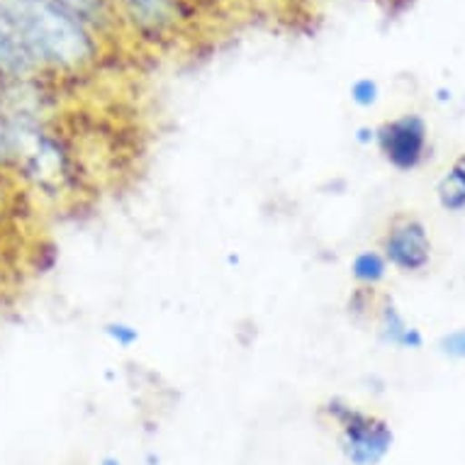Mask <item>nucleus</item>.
<instances>
[{
    "label": "nucleus",
    "instance_id": "7ed1b4c3",
    "mask_svg": "<svg viewBox=\"0 0 465 465\" xmlns=\"http://www.w3.org/2000/svg\"><path fill=\"white\" fill-rule=\"evenodd\" d=\"M375 146L385 163L400 173L417 171L429 153V127L424 117L407 113L382 123L375 127Z\"/></svg>",
    "mask_w": 465,
    "mask_h": 465
},
{
    "label": "nucleus",
    "instance_id": "423d86ee",
    "mask_svg": "<svg viewBox=\"0 0 465 465\" xmlns=\"http://www.w3.org/2000/svg\"><path fill=\"white\" fill-rule=\"evenodd\" d=\"M124 13L139 32L149 37H163L181 17L178 0H120Z\"/></svg>",
    "mask_w": 465,
    "mask_h": 465
},
{
    "label": "nucleus",
    "instance_id": "f8f14e48",
    "mask_svg": "<svg viewBox=\"0 0 465 465\" xmlns=\"http://www.w3.org/2000/svg\"><path fill=\"white\" fill-rule=\"evenodd\" d=\"M105 334L110 341L123 346V349H132L139 341V329L127 324V322H107Z\"/></svg>",
    "mask_w": 465,
    "mask_h": 465
},
{
    "label": "nucleus",
    "instance_id": "f03ea898",
    "mask_svg": "<svg viewBox=\"0 0 465 465\" xmlns=\"http://www.w3.org/2000/svg\"><path fill=\"white\" fill-rule=\"evenodd\" d=\"M320 412L334 427L339 450L349 465H381L392 450L395 434L378 414L341 397H329L320 404Z\"/></svg>",
    "mask_w": 465,
    "mask_h": 465
},
{
    "label": "nucleus",
    "instance_id": "f257e3e1",
    "mask_svg": "<svg viewBox=\"0 0 465 465\" xmlns=\"http://www.w3.org/2000/svg\"><path fill=\"white\" fill-rule=\"evenodd\" d=\"M39 69L64 74L91 66L98 56V35L46 0H0Z\"/></svg>",
    "mask_w": 465,
    "mask_h": 465
},
{
    "label": "nucleus",
    "instance_id": "9b49d317",
    "mask_svg": "<svg viewBox=\"0 0 465 465\" xmlns=\"http://www.w3.org/2000/svg\"><path fill=\"white\" fill-rule=\"evenodd\" d=\"M349 93H351L353 105L363 107V110L373 107L381 100V85H378L375 78H359V81H353Z\"/></svg>",
    "mask_w": 465,
    "mask_h": 465
},
{
    "label": "nucleus",
    "instance_id": "20e7f679",
    "mask_svg": "<svg viewBox=\"0 0 465 465\" xmlns=\"http://www.w3.org/2000/svg\"><path fill=\"white\" fill-rule=\"evenodd\" d=\"M381 252L390 268L400 273H420L431 263V237L427 224L412 214H400L390 222L381 242Z\"/></svg>",
    "mask_w": 465,
    "mask_h": 465
},
{
    "label": "nucleus",
    "instance_id": "39448f33",
    "mask_svg": "<svg viewBox=\"0 0 465 465\" xmlns=\"http://www.w3.org/2000/svg\"><path fill=\"white\" fill-rule=\"evenodd\" d=\"M37 71L39 66L27 52L20 32L0 5V88H5L8 84H27Z\"/></svg>",
    "mask_w": 465,
    "mask_h": 465
},
{
    "label": "nucleus",
    "instance_id": "9d476101",
    "mask_svg": "<svg viewBox=\"0 0 465 465\" xmlns=\"http://www.w3.org/2000/svg\"><path fill=\"white\" fill-rule=\"evenodd\" d=\"M351 278L353 282L363 290H375L385 278H388V261L378 249H361L351 259Z\"/></svg>",
    "mask_w": 465,
    "mask_h": 465
},
{
    "label": "nucleus",
    "instance_id": "1a4fd4ad",
    "mask_svg": "<svg viewBox=\"0 0 465 465\" xmlns=\"http://www.w3.org/2000/svg\"><path fill=\"white\" fill-rule=\"evenodd\" d=\"M436 200L446 213H465V153H460L436 183Z\"/></svg>",
    "mask_w": 465,
    "mask_h": 465
},
{
    "label": "nucleus",
    "instance_id": "ddd939ff",
    "mask_svg": "<svg viewBox=\"0 0 465 465\" xmlns=\"http://www.w3.org/2000/svg\"><path fill=\"white\" fill-rule=\"evenodd\" d=\"M439 349H441L443 356H449V359L465 361V327L443 334L441 341H439Z\"/></svg>",
    "mask_w": 465,
    "mask_h": 465
},
{
    "label": "nucleus",
    "instance_id": "0eeeda50",
    "mask_svg": "<svg viewBox=\"0 0 465 465\" xmlns=\"http://www.w3.org/2000/svg\"><path fill=\"white\" fill-rule=\"evenodd\" d=\"M378 331H381L382 341L397 349H421L424 346V336L414 324L407 322L392 300H382V305H378Z\"/></svg>",
    "mask_w": 465,
    "mask_h": 465
},
{
    "label": "nucleus",
    "instance_id": "4468645a",
    "mask_svg": "<svg viewBox=\"0 0 465 465\" xmlns=\"http://www.w3.org/2000/svg\"><path fill=\"white\" fill-rule=\"evenodd\" d=\"M359 142H361V144H375V130H373V127H363V130H359Z\"/></svg>",
    "mask_w": 465,
    "mask_h": 465
},
{
    "label": "nucleus",
    "instance_id": "6e6552de",
    "mask_svg": "<svg viewBox=\"0 0 465 465\" xmlns=\"http://www.w3.org/2000/svg\"><path fill=\"white\" fill-rule=\"evenodd\" d=\"M56 8H62L64 13H69L84 23L88 30L105 32L113 25V13H110V0H46Z\"/></svg>",
    "mask_w": 465,
    "mask_h": 465
}]
</instances>
